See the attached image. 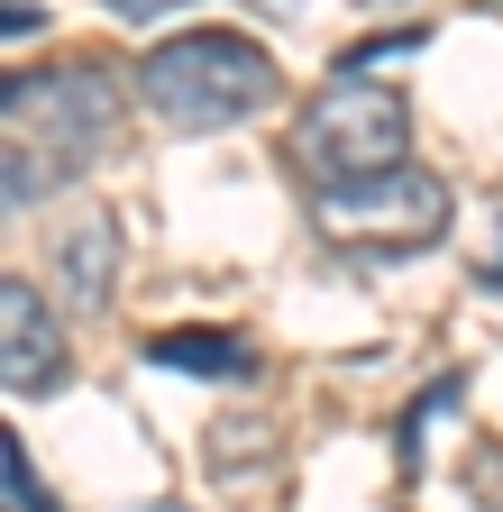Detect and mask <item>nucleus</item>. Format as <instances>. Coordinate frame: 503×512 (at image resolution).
I'll list each match as a JSON object with an SVG mask.
<instances>
[{
	"label": "nucleus",
	"mask_w": 503,
	"mask_h": 512,
	"mask_svg": "<svg viewBox=\"0 0 503 512\" xmlns=\"http://www.w3.org/2000/svg\"><path fill=\"white\" fill-rule=\"evenodd\" d=\"M0 128H10L0 202L37 211L46 192H65L74 174H92L119 147V83H110V64L74 55V64H46V74H10V92H0Z\"/></svg>",
	"instance_id": "f257e3e1"
},
{
	"label": "nucleus",
	"mask_w": 503,
	"mask_h": 512,
	"mask_svg": "<svg viewBox=\"0 0 503 512\" xmlns=\"http://www.w3.org/2000/svg\"><path fill=\"white\" fill-rule=\"evenodd\" d=\"M138 101L183 138H211V128H238L275 101V55L238 28H183L138 64Z\"/></svg>",
	"instance_id": "f03ea898"
},
{
	"label": "nucleus",
	"mask_w": 503,
	"mask_h": 512,
	"mask_svg": "<svg viewBox=\"0 0 503 512\" xmlns=\"http://www.w3.org/2000/svg\"><path fill=\"white\" fill-rule=\"evenodd\" d=\"M412 110L403 92L366 83V74H330L321 92L302 101L293 119V165L321 174V183H357V174H385V165H412Z\"/></svg>",
	"instance_id": "7ed1b4c3"
},
{
	"label": "nucleus",
	"mask_w": 503,
	"mask_h": 512,
	"mask_svg": "<svg viewBox=\"0 0 503 512\" xmlns=\"http://www.w3.org/2000/svg\"><path fill=\"white\" fill-rule=\"evenodd\" d=\"M321 238L357 256H421L449 238V183L430 165H385L357 183H321Z\"/></svg>",
	"instance_id": "20e7f679"
},
{
	"label": "nucleus",
	"mask_w": 503,
	"mask_h": 512,
	"mask_svg": "<svg viewBox=\"0 0 503 512\" xmlns=\"http://www.w3.org/2000/svg\"><path fill=\"white\" fill-rule=\"evenodd\" d=\"M0 375H10L19 403L65 384V330H55V311L37 302L28 275H0Z\"/></svg>",
	"instance_id": "39448f33"
},
{
	"label": "nucleus",
	"mask_w": 503,
	"mask_h": 512,
	"mask_svg": "<svg viewBox=\"0 0 503 512\" xmlns=\"http://www.w3.org/2000/svg\"><path fill=\"white\" fill-rule=\"evenodd\" d=\"M55 284L74 302H110V284H119V220L110 211H92V220H74L55 238Z\"/></svg>",
	"instance_id": "423d86ee"
},
{
	"label": "nucleus",
	"mask_w": 503,
	"mask_h": 512,
	"mask_svg": "<svg viewBox=\"0 0 503 512\" xmlns=\"http://www.w3.org/2000/svg\"><path fill=\"white\" fill-rule=\"evenodd\" d=\"M147 366H165V375H257V348L238 330H156Z\"/></svg>",
	"instance_id": "0eeeda50"
},
{
	"label": "nucleus",
	"mask_w": 503,
	"mask_h": 512,
	"mask_svg": "<svg viewBox=\"0 0 503 512\" xmlns=\"http://www.w3.org/2000/svg\"><path fill=\"white\" fill-rule=\"evenodd\" d=\"M0 476H10V512H55V494L37 485V467H28L19 439H0Z\"/></svg>",
	"instance_id": "6e6552de"
},
{
	"label": "nucleus",
	"mask_w": 503,
	"mask_h": 512,
	"mask_svg": "<svg viewBox=\"0 0 503 512\" xmlns=\"http://www.w3.org/2000/svg\"><path fill=\"white\" fill-rule=\"evenodd\" d=\"M101 10H119V19H138V28H147V19H174V10H193V0H101Z\"/></svg>",
	"instance_id": "1a4fd4ad"
},
{
	"label": "nucleus",
	"mask_w": 503,
	"mask_h": 512,
	"mask_svg": "<svg viewBox=\"0 0 503 512\" xmlns=\"http://www.w3.org/2000/svg\"><path fill=\"white\" fill-rule=\"evenodd\" d=\"M485 284H503V247H494V256H485Z\"/></svg>",
	"instance_id": "9d476101"
},
{
	"label": "nucleus",
	"mask_w": 503,
	"mask_h": 512,
	"mask_svg": "<svg viewBox=\"0 0 503 512\" xmlns=\"http://www.w3.org/2000/svg\"><path fill=\"white\" fill-rule=\"evenodd\" d=\"M357 10H412V0H357Z\"/></svg>",
	"instance_id": "9b49d317"
}]
</instances>
